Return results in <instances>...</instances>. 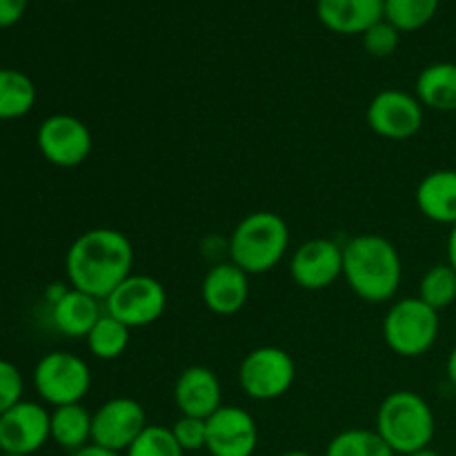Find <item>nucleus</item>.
I'll use <instances>...</instances> for the list:
<instances>
[{"instance_id":"23","label":"nucleus","mask_w":456,"mask_h":456,"mask_svg":"<svg viewBox=\"0 0 456 456\" xmlns=\"http://www.w3.org/2000/svg\"><path fill=\"white\" fill-rule=\"evenodd\" d=\"M129 332L132 330L127 325H123L114 316L102 312V316L98 319V323L94 325L85 341H87L92 356H96L98 361H116L129 347Z\"/></svg>"},{"instance_id":"32","label":"nucleus","mask_w":456,"mask_h":456,"mask_svg":"<svg viewBox=\"0 0 456 456\" xmlns=\"http://www.w3.org/2000/svg\"><path fill=\"white\" fill-rule=\"evenodd\" d=\"M69 288H71V285H65V283H53V285H49L47 292H45V298H47L49 305H53V303L61 301V298L65 297L67 292H69Z\"/></svg>"},{"instance_id":"21","label":"nucleus","mask_w":456,"mask_h":456,"mask_svg":"<svg viewBox=\"0 0 456 456\" xmlns=\"http://www.w3.org/2000/svg\"><path fill=\"white\" fill-rule=\"evenodd\" d=\"M92 414L83 403L53 408L52 441L71 454L92 444Z\"/></svg>"},{"instance_id":"20","label":"nucleus","mask_w":456,"mask_h":456,"mask_svg":"<svg viewBox=\"0 0 456 456\" xmlns=\"http://www.w3.org/2000/svg\"><path fill=\"white\" fill-rule=\"evenodd\" d=\"M417 94L426 110L456 111V62H435L417 76Z\"/></svg>"},{"instance_id":"22","label":"nucleus","mask_w":456,"mask_h":456,"mask_svg":"<svg viewBox=\"0 0 456 456\" xmlns=\"http://www.w3.org/2000/svg\"><path fill=\"white\" fill-rule=\"evenodd\" d=\"M36 102V85L25 71L0 67V120L22 118Z\"/></svg>"},{"instance_id":"1","label":"nucleus","mask_w":456,"mask_h":456,"mask_svg":"<svg viewBox=\"0 0 456 456\" xmlns=\"http://www.w3.org/2000/svg\"><path fill=\"white\" fill-rule=\"evenodd\" d=\"M132 240L114 227H94L69 245L65 256L67 281L74 289L105 301L132 272Z\"/></svg>"},{"instance_id":"7","label":"nucleus","mask_w":456,"mask_h":456,"mask_svg":"<svg viewBox=\"0 0 456 456\" xmlns=\"http://www.w3.org/2000/svg\"><path fill=\"white\" fill-rule=\"evenodd\" d=\"M297 381V363L276 346H261L239 365V386L252 401H274L288 395Z\"/></svg>"},{"instance_id":"18","label":"nucleus","mask_w":456,"mask_h":456,"mask_svg":"<svg viewBox=\"0 0 456 456\" xmlns=\"http://www.w3.org/2000/svg\"><path fill=\"white\" fill-rule=\"evenodd\" d=\"M414 199L428 221L456 225V169H436L423 176Z\"/></svg>"},{"instance_id":"10","label":"nucleus","mask_w":456,"mask_h":456,"mask_svg":"<svg viewBox=\"0 0 456 456\" xmlns=\"http://www.w3.org/2000/svg\"><path fill=\"white\" fill-rule=\"evenodd\" d=\"M147 423L145 408L132 396H114L92 414V444L125 454Z\"/></svg>"},{"instance_id":"4","label":"nucleus","mask_w":456,"mask_h":456,"mask_svg":"<svg viewBox=\"0 0 456 456\" xmlns=\"http://www.w3.org/2000/svg\"><path fill=\"white\" fill-rule=\"evenodd\" d=\"M230 261L252 274L274 270L289 248V227L276 212H252L230 236Z\"/></svg>"},{"instance_id":"33","label":"nucleus","mask_w":456,"mask_h":456,"mask_svg":"<svg viewBox=\"0 0 456 456\" xmlns=\"http://www.w3.org/2000/svg\"><path fill=\"white\" fill-rule=\"evenodd\" d=\"M71 456H123L118 452H111V450H105V448H98V445L89 444L87 448L78 450V452H74Z\"/></svg>"},{"instance_id":"35","label":"nucleus","mask_w":456,"mask_h":456,"mask_svg":"<svg viewBox=\"0 0 456 456\" xmlns=\"http://www.w3.org/2000/svg\"><path fill=\"white\" fill-rule=\"evenodd\" d=\"M445 372H448L450 383H452V386L456 387V346L452 347V352H450L448 363H445Z\"/></svg>"},{"instance_id":"6","label":"nucleus","mask_w":456,"mask_h":456,"mask_svg":"<svg viewBox=\"0 0 456 456\" xmlns=\"http://www.w3.org/2000/svg\"><path fill=\"white\" fill-rule=\"evenodd\" d=\"M34 387L52 408L80 403L92 387V370L78 354L53 350L36 363Z\"/></svg>"},{"instance_id":"9","label":"nucleus","mask_w":456,"mask_h":456,"mask_svg":"<svg viewBox=\"0 0 456 456\" xmlns=\"http://www.w3.org/2000/svg\"><path fill=\"white\" fill-rule=\"evenodd\" d=\"M36 142L47 163L65 169L83 165L94 147L87 123L71 114L47 116L36 132Z\"/></svg>"},{"instance_id":"25","label":"nucleus","mask_w":456,"mask_h":456,"mask_svg":"<svg viewBox=\"0 0 456 456\" xmlns=\"http://www.w3.org/2000/svg\"><path fill=\"white\" fill-rule=\"evenodd\" d=\"M419 298L441 312L456 303V270L450 263H436L419 281Z\"/></svg>"},{"instance_id":"16","label":"nucleus","mask_w":456,"mask_h":456,"mask_svg":"<svg viewBox=\"0 0 456 456\" xmlns=\"http://www.w3.org/2000/svg\"><path fill=\"white\" fill-rule=\"evenodd\" d=\"M174 403L183 417L209 419L223 408L221 381L205 365L185 368L174 383Z\"/></svg>"},{"instance_id":"24","label":"nucleus","mask_w":456,"mask_h":456,"mask_svg":"<svg viewBox=\"0 0 456 456\" xmlns=\"http://www.w3.org/2000/svg\"><path fill=\"white\" fill-rule=\"evenodd\" d=\"M325 456H396L377 430L352 428L334 436L325 448Z\"/></svg>"},{"instance_id":"36","label":"nucleus","mask_w":456,"mask_h":456,"mask_svg":"<svg viewBox=\"0 0 456 456\" xmlns=\"http://www.w3.org/2000/svg\"><path fill=\"white\" fill-rule=\"evenodd\" d=\"M408 456H441V454L435 452V450H432V448H426V450H419V452L408 454Z\"/></svg>"},{"instance_id":"30","label":"nucleus","mask_w":456,"mask_h":456,"mask_svg":"<svg viewBox=\"0 0 456 456\" xmlns=\"http://www.w3.org/2000/svg\"><path fill=\"white\" fill-rule=\"evenodd\" d=\"M22 392H25V381H22L20 370L12 361L0 359V414L20 403Z\"/></svg>"},{"instance_id":"12","label":"nucleus","mask_w":456,"mask_h":456,"mask_svg":"<svg viewBox=\"0 0 456 456\" xmlns=\"http://www.w3.org/2000/svg\"><path fill=\"white\" fill-rule=\"evenodd\" d=\"M52 439V412L36 401H25L0 414V452H38Z\"/></svg>"},{"instance_id":"14","label":"nucleus","mask_w":456,"mask_h":456,"mask_svg":"<svg viewBox=\"0 0 456 456\" xmlns=\"http://www.w3.org/2000/svg\"><path fill=\"white\" fill-rule=\"evenodd\" d=\"M258 445V426L248 410L223 405L208 419V450L212 456H252Z\"/></svg>"},{"instance_id":"26","label":"nucleus","mask_w":456,"mask_h":456,"mask_svg":"<svg viewBox=\"0 0 456 456\" xmlns=\"http://www.w3.org/2000/svg\"><path fill=\"white\" fill-rule=\"evenodd\" d=\"M441 0H386V20L399 31H417L439 12Z\"/></svg>"},{"instance_id":"37","label":"nucleus","mask_w":456,"mask_h":456,"mask_svg":"<svg viewBox=\"0 0 456 456\" xmlns=\"http://www.w3.org/2000/svg\"><path fill=\"white\" fill-rule=\"evenodd\" d=\"M281 456H314V454L305 452V450H289V452H283Z\"/></svg>"},{"instance_id":"38","label":"nucleus","mask_w":456,"mask_h":456,"mask_svg":"<svg viewBox=\"0 0 456 456\" xmlns=\"http://www.w3.org/2000/svg\"><path fill=\"white\" fill-rule=\"evenodd\" d=\"M3 456H25V454H3Z\"/></svg>"},{"instance_id":"2","label":"nucleus","mask_w":456,"mask_h":456,"mask_svg":"<svg viewBox=\"0 0 456 456\" xmlns=\"http://www.w3.org/2000/svg\"><path fill=\"white\" fill-rule=\"evenodd\" d=\"M343 279L347 288L368 303H387L396 297L403 279L399 249L379 234L352 236L343 245Z\"/></svg>"},{"instance_id":"27","label":"nucleus","mask_w":456,"mask_h":456,"mask_svg":"<svg viewBox=\"0 0 456 456\" xmlns=\"http://www.w3.org/2000/svg\"><path fill=\"white\" fill-rule=\"evenodd\" d=\"M123 456H185V450L178 445L172 428L147 426Z\"/></svg>"},{"instance_id":"3","label":"nucleus","mask_w":456,"mask_h":456,"mask_svg":"<svg viewBox=\"0 0 456 456\" xmlns=\"http://www.w3.org/2000/svg\"><path fill=\"white\" fill-rule=\"evenodd\" d=\"M374 430L396 456H408L430 448L436 419L430 403L421 395L412 390H396L379 405Z\"/></svg>"},{"instance_id":"15","label":"nucleus","mask_w":456,"mask_h":456,"mask_svg":"<svg viewBox=\"0 0 456 456\" xmlns=\"http://www.w3.org/2000/svg\"><path fill=\"white\" fill-rule=\"evenodd\" d=\"M200 298L212 314H239L249 298V274L232 261L214 263L200 285Z\"/></svg>"},{"instance_id":"13","label":"nucleus","mask_w":456,"mask_h":456,"mask_svg":"<svg viewBox=\"0 0 456 456\" xmlns=\"http://www.w3.org/2000/svg\"><path fill=\"white\" fill-rule=\"evenodd\" d=\"M289 276L310 292L328 289L343 276V245L332 239H310L292 254Z\"/></svg>"},{"instance_id":"17","label":"nucleus","mask_w":456,"mask_h":456,"mask_svg":"<svg viewBox=\"0 0 456 456\" xmlns=\"http://www.w3.org/2000/svg\"><path fill=\"white\" fill-rule=\"evenodd\" d=\"M316 13L334 34L363 36L386 18V0H316Z\"/></svg>"},{"instance_id":"34","label":"nucleus","mask_w":456,"mask_h":456,"mask_svg":"<svg viewBox=\"0 0 456 456\" xmlns=\"http://www.w3.org/2000/svg\"><path fill=\"white\" fill-rule=\"evenodd\" d=\"M448 263L456 270V225H452L448 236Z\"/></svg>"},{"instance_id":"31","label":"nucleus","mask_w":456,"mask_h":456,"mask_svg":"<svg viewBox=\"0 0 456 456\" xmlns=\"http://www.w3.org/2000/svg\"><path fill=\"white\" fill-rule=\"evenodd\" d=\"M29 0H0V29L13 27L22 16Z\"/></svg>"},{"instance_id":"39","label":"nucleus","mask_w":456,"mask_h":456,"mask_svg":"<svg viewBox=\"0 0 456 456\" xmlns=\"http://www.w3.org/2000/svg\"><path fill=\"white\" fill-rule=\"evenodd\" d=\"M0 307H3V294H0Z\"/></svg>"},{"instance_id":"11","label":"nucleus","mask_w":456,"mask_h":456,"mask_svg":"<svg viewBox=\"0 0 456 456\" xmlns=\"http://www.w3.org/2000/svg\"><path fill=\"white\" fill-rule=\"evenodd\" d=\"M423 110L417 96L401 89H383L370 101L365 120L377 136L408 141L423 127Z\"/></svg>"},{"instance_id":"29","label":"nucleus","mask_w":456,"mask_h":456,"mask_svg":"<svg viewBox=\"0 0 456 456\" xmlns=\"http://www.w3.org/2000/svg\"><path fill=\"white\" fill-rule=\"evenodd\" d=\"M172 432L185 452H199L208 445V419L183 417L181 414L172 426Z\"/></svg>"},{"instance_id":"19","label":"nucleus","mask_w":456,"mask_h":456,"mask_svg":"<svg viewBox=\"0 0 456 456\" xmlns=\"http://www.w3.org/2000/svg\"><path fill=\"white\" fill-rule=\"evenodd\" d=\"M102 312H105L102 301L80 292V289L69 288V292L52 305V323L62 337L87 338Z\"/></svg>"},{"instance_id":"28","label":"nucleus","mask_w":456,"mask_h":456,"mask_svg":"<svg viewBox=\"0 0 456 456\" xmlns=\"http://www.w3.org/2000/svg\"><path fill=\"white\" fill-rule=\"evenodd\" d=\"M399 34L401 31L383 18L381 22L372 25L361 36L363 38V49L374 58L392 56L396 52V47H399Z\"/></svg>"},{"instance_id":"5","label":"nucleus","mask_w":456,"mask_h":456,"mask_svg":"<svg viewBox=\"0 0 456 456\" xmlns=\"http://www.w3.org/2000/svg\"><path fill=\"white\" fill-rule=\"evenodd\" d=\"M441 332L439 312L419 297L392 303L383 319V341L403 359H419L435 347Z\"/></svg>"},{"instance_id":"8","label":"nucleus","mask_w":456,"mask_h":456,"mask_svg":"<svg viewBox=\"0 0 456 456\" xmlns=\"http://www.w3.org/2000/svg\"><path fill=\"white\" fill-rule=\"evenodd\" d=\"M110 316L129 330L147 328L165 314L167 292L163 283L150 274H129L110 297L102 301Z\"/></svg>"}]
</instances>
